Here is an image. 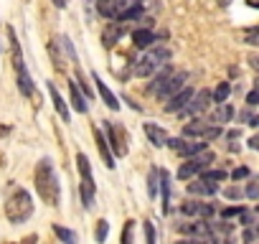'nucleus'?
I'll use <instances>...</instances> for the list:
<instances>
[{
  "instance_id": "obj_16",
  "label": "nucleus",
  "mask_w": 259,
  "mask_h": 244,
  "mask_svg": "<svg viewBox=\"0 0 259 244\" xmlns=\"http://www.w3.org/2000/svg\"><path fill=\"white\" fill-rule=\"evenodd\" d=\"M94 140H97V148H99V153H102L104 166H107V168H114V158H112V153H109V148H107V138H104V133L97 130V128H94Z\"/></svg>"
},
{
  "instance_id": "obj_5",
  "label": "nucleus",
  "mask_w": 259,
  "mask_h": 244,
  "mask_svg": "<svg viewBox=\"0 0 259 244\" xmlns=\"http://www.w3.org/2000/svg\"><path fill=\"white\" fill-rule=\"evenodd\" d=\"M208 163H213V153L203 148V150H198L196 155H188V160L178 168V178H181V181L193 178V176H198V173H201Z\"/></svg>"
},
{
  "instance_id": "obj_23",
  "label": "nucleus",
  "mask_w": 259,
  "mask_h": 244,
  "mask_svg": "<svg viewBox=\"0 0 259 244\" xmlns=\"http://www.w3.org/2000/svg\"><path fill=\"white\" fill-rule=\"evenodd\" d=\"M158 71V66L153 64V59L145 54L143 59H138V64H135V74L138 76H150V74H155Z\"/></svg>"
},
{
  "instance_id": "obj_24",
  "label": "nucleus",
  "mask_w": 259,
  "mask_h": 244,
  "mask_svg": "<svg viewBox=\"0 0 259 244\" xmlns=\"http://www.w3.org/2000/svg\"><path fill=\"white\" fill-rule=\"evenodd\" d=\"M206 125H208V122L198 117V119L188 122V125H186V130H183V135H186V138H201V133L206 130Z\"/></svg>"
},
{
  "instance_id": "obj_8",
  "label": "nucleus",
  "mask_w": 259,
  "mask_h": 244,
  "mask_svg": "<svg viewBox=\"0 0 259 244\" xmlns=\"http://www.w3.org/2000/svg\"><path fill=\"white\" fill-rule=\"evenodd\" d=\"M181 87H186V74H183V71H178V74H176V71H170V74H168V79L163 82V87H160L155 94H158V99H168V97H170V94H176Z\"/></svg>"
},
{
  "instance_id": "obj_10",
  "label": "nucleus",
  "mask_w": 259,
  "mask_h": 244,
  "mask_svg": "<svg viewBox=\"0 0 259 244\" xmlns=\"http://www.w3.org/2000/svg\"><path fill=\"white\" fill-rule=\"evenodd\" d=\"M208 104H211V92H208V89H201L198 94L193 92L191 102L186 104V112H188V114H203V112L208 109Z\"/></svg>"
},
{
  "instance_id": "obj_17",
  "label": "nucleus",
  "mask_w": 259,
  "mask_h": 244,
  "mask_svg": "<svg viewBox=\"0 0 259 244\" xmlns=\"http://www.w3.org/2000/svg\"><path fill=\"white\" fill-rule=\"evenodd\" d=\"M188 191H191L193 196H213V193L219 191V186H216V183H208V181H203V178H196V181L188 186Z\"/></svg>"
},
{
  "instance_id": "obj_19",
  "label": "nucleus",
  "mask_w": 259,
  "mask_h": 244,
  "mask_svg": "<svg viewBox=\"0 0 259 244\" xmlns=\"http://www.w3.org/2000/svg\"><path fill=\"white\" fill-rule=\"evenodd\" d=\"M158 38H155V33L150 31V28H138L135 33H133V44L138 46V49H148V46H153Z\"/></svg>"
},
{
  "instance_id": "obj_36",
  "label": "nucleus",
  "mask_w": 259,
  "mask_h": 244,
  "mask_svg": "<svg viewBox=\"0 0 259 244\" xmlns=\"http://www.w3.org/2000/svg\"><path fill=\"white\" fill-rule=\"evenodd\" d=\"M246 196H249L251 201H256V196H259V188H256V181H251V183L246 186Z\"/></svg>"
},
{
  "instance_id": "obj_22",
  "label": "nucleus",
  "mask_w": 259,
  "mask_h": 244,
  "mask_svg": "<svg viewBox=\"0 0 259 244\" xmlns=\"http://www.w3.org/2000/svg\"><path fill=\"white\" fill-rule=\"evenodd\" d=\"M143 16V6L140 3H133V6H127L114 21H119V23H127V21H138Z\"/></svg>"
},
{
  "instance_id": "obj_30",
  "label": "nucleus",
  "mask_w": 259,
  "mask_h": 244,
  "mask_svg": "<svg viewBox=\"0 0 259 244\" xmlns=\"http://www.w3.org/2000/svg\"><path fill=\"white\" fill-rule=\"evenodd\" d=\"M231 117H234V109H231L226 102H221V109L216 112V119H213V122H229Z\"/></svg>"
},
{
  "instance_id": "obj_34",
  "label": "nucleus",
  "mask_w": 259,
  "mask_h": 244,
  "mask_svg": "<svg viewBox=\"0 0 259 244\" xmlns=\"http://www.w3.org/2000/svg\"><path fill=\"white\" fill-rule=\"evenodd\" d=\"M241 209H244V206H229V209H224V211H221V216H224V219L239 216V214H241Z\"/></svg>"
},
{
  "instance_id": "obj_6",
  "label": "nucleus",
  "mask_w": 259,
  "mask_h": 244,
  "mask_svg": "<svg viewBox=\"0 0 259 244\" xmlns=\"http://www.w3.org/2000/svg\"><path fill=\"white\" fill-rule=\"evenodd\" d=\"M165 145L173 150V153H178V155H196L198 150H203L206 148V140H186V138H168L165 140Z\"/></svg>"
},
{
  "instance_id": "obj_9",
  "label": "nucleus",
  "mask_w": 259,
  "mask_h": 244,
  "mask_svg": "<svg viewBox=\"0 0 259 244\" xmlns=\"http://www.w3.org/2000/svg\"><path fill=\"white\" fill-rule=\"evenodd\" d=\"M191 97H193V89H191V87H181L176 94H170V97H168L165 109H168V112H173V114H176V112H183V109H186V104L191 102Z\"/></svg>"
},
{
  "instance_id": "obj_12",
  "label": "nucleus",
  "mask_w": 259,
  "mask_h": 244,
  "mask_svg": "<svg viewBox=\"0 0 259 244\" xmlns=\"http://www.w3.org/2000/svg\"><path fill=\"white\" fill-rule=\"evenodd\" d=\"M49 94H51V102H54V109L59 112V117H61L64 122H69V119H71L69 107H66V102L61 99V94H59V89H56V84H54V82H49Z\"/></svg>"
},
{
  "instance_id": "obj_7",
  "label": "nucleus",
  "mask_w": 259,
  "mask_h": 244,
  "mask_svg": "<svg viewBox=\"0 0 259 244\" xmlns=\"http://www.w3.org/2000/svg\"><path fill=\"white\" fill-rule=\"evenodd\" d=\"M133 3H140V0H97V11L104 18H117L127 6H133Z\"/></svg>"
},
{
  "instance_id": "obj_40",
  "label": "nucleus",
  "mask_w": 259,
  "mask_h": 244,
  "mask_svg": "<svg viewBox=\"0 0 259 244\" xmlns=\"http://www.w3.org/2000/svg\"><path fill=\"white\" fill-rule=\"evenodd\" d=\"M226 196H229V198H241L244 193H241V188L234 186V188H226Z\"/></svg>"
},
{
  "instance_id": "obj_13",
  "label": "nucleus",
  "mask_w": 259,
  "mask_h": 244,
  "mask_svg": "<svg viewBox=\"0 0 259 244\" xmlns=\"http://www.w3.org/2000/svg\"><path fill=\"white\" fill-rule=\"evenodd\" d=\"M183 214H191V216H201V219H208L213 214V206L211 204H198V201H186L181 206Z\"/></svg>"
},
{
  "instance_id": "obj_33",
  "label": "nucleus",
  "mask_w": 259,
  "mask_h": 244,
  "mask_svg": "<svg viewBox=\"0 0 259 244\" xmlns=\"http://www.w3.org/2000/svg\"><path fill=\"white\" fill-rule=\"evenodd\" d=\"M107 231H109V224L102 219L99 226H97V231H94V239H97V241H104V239H107Z\"/></svg>"
},
{
  "instance_id": "obj_42",
  "label": "nucleus",
  "mask_w": 259,
  "mask_h": 244,
  "mask_svg": "<svg viewBox=\"0 0 259 244\" xmlns=\"http://www.w3.org/2000/svg\"><path fill=\"white\" fill-rule=\"evenodd\" d=\"M51 3H54L56 8H66V6H69V0H51Z\"/></svg>"
},
{
  "instance_id": "obj_32",
  "label": "nucleus",
  "mask_w": 259,
  "mask_h": 244,
  "mask_svg": "<svg viewBox=\"0 0 259 244\" xmlns=\"http://www.w3.org/2000/svg\"><path fill=\"white\" fill-rule=\"evenodd\" d=\"M239 117H241V119H246V125H251V128H256V125H259V117H256L251 109H244V112H239Z\"/></svg>"
},
{
  "instance_id": "obj_3",
  "label": "nucleus",
  "mask_w": 259,
  "mask_h": 244,
  "mask_svg": "<svg viewBox=\"0 0 259 244\" xmlns=\"http://www.w3.org/2000/svg\"><path fill=\"white\" fill-rule=\"evenodd\" d=\"M11 33V51H13V69H16V82H18V89L23 97H31L33 94V79L26 69V61H23V49H21V41L16 36L13 28H8Z\"/></svg>"
},
{
  "instance_id": "obj_38",
  "label": "nucleus",
  "mask_w": 259,
  "mask_h": 244,
  "mask_svg": "<svg viewBox=\"0 0 259 244\" xmlns=\"http://www.w3.org/2000/svg\"><path fill=\"white\" fill-rule=\"evenodd\" d=\"M246 176H249V168H236V171H231V178H234V181L246 178Z\"/></svg>"
},
{
  "instance_id": "obj_43",
  "label": "nucleus",
  "mask_w": 259,
  "mask_h": 244,
  "mask_svg": "<svg viewBox=\"0 0 259 244\" xmlns=\"http://www.w3.org/2000/svg\"><path fill=\"white\" fill-rule=\"evenodd\" d=\"M249 6H251V8H256V0H249Z\"/></svg>"
},
{
  "instance_id": "obj_37",
  "label": "nucleus",
  "mask_w": 259,
  "mask_h": 244,
  "mask_svg": "<svg viewBox=\"0 0 259 244\" xmlns=\"http://www.w3.org/2000/svg\"><path fill=\"white\" fill-rule=\"evenodd\" d=\"M256 102H259V92L251 89V92L246 94V104H249V107H256Z\"/></svg>"
},
{
  "instance_id": "obj_21",
  "label": "nucleus",
  "mask_w": 259,
  "mask_h": 244,
  "mask_svg": "<svg viewBox=\"0 0 259 244\" xmlns=\"http://www.w3.org/2000/svg\"><path fill=\"white\" fill-rule=\"evenodd\" d=\"M69 92H71V107H74L79 114H84V112H87V99H84L81 89H79L74 82H69Z\"/></svg>"
},
{
  "instance_id": "obj_26",
  "label": "nucleus",
  "mask_w": 259,
  "mask_h": 244,
  "mask_svg": "<svg viewBox=\"0 0 259 244\" xmlns=\"http://www.w3.org/2000/svg\"><path fill=\"white\" fill-rule=\"evenodd\" d=\"M226 176H229L226 171H206V168L201 171V178L208 181V183H216V186H219L221 181H226Z\"/></svg>"
},
{
  "instance_id": "obj_28",
  "label": "nucleus",
  "mask_w": 259,
  "mask_h": 244,
  "mask_svg": "<svg viewBox=\"0 0 259 244\" xmlns=\"http://www.w3.org/2000/svg\"><path fill=\"white\" fill-rule=\"evenodd\" d=\"M224 135V130H221V125H219V122H216V125H206V130L201 133V140H216V138H221Z\"/></svg>"
},
{
  "instance_id": "obj_41",
  "label": "nucleus",
  "mask_w": 259,
  "mask_h": 244,
  "mask_svg": "<svg viewBox=\"0 0 259 244\" xmlns=\"http://www.w3.org/2000/svg\"><path fill=\"white\" fill-rule=\"evenodd\" d=\"M254 239H256V231H254V229L244 231V241H254Z\"/></svg>"
},
{
  "instance_id": "obj_29",
  "label": "nucleus",
  "mask_w": 259,
  "mask_h": 244,
  "mask_svg": "<svg viewBox=\"0 0 259 244\" xmlns=\"http://www.w3.org/2000/svg\"><path fill=\"white\" fill-rule=\"evenodd\" d=\"M170 71H173V69H170V66H165V69H163L160 74H155V82L150 84V92H153V94H155V92H158V89L163 87V82L168 79V74H170Z\"/></svg>"
},
{
  "instance_id": "obj_11",
  "label": "nucleus",
  "mask_w": 259,
  "mask_h": 244,
  "mask_svg": "<svg viewBox=\"0 0 259 244\" xmlns=\"http://www.w3.org/2000/svg\"><path fill=\"white\" fill-rule=\"evenodd\" d=\"M107 133H109V143H112V150L117 153V158L127 155V143H124L122 130H119V128H114L112 122H109V125H107Z\"/></svg>"
},
{
  "instance_id": "obj_1",
  "label": "nucleus",
  "mask_w": 259,
  "mask_h": 244,
  "mask_svg": "<svg viewBox=\"0 0 259 244\" xmlns=\"http://www.w3.org/2000/svg\"><path fill=\"white\" fill-rule=\"evenodd\" d=\"M33 183H36V193L41 196L44 204H49V206H59V201H61V186H59L56 168H54V163H51L49 158H44V160L36 163Z\"/></svg>"
},
{
  "instance_id": "obj_2",
  "label": "nucleus",
  "mask_w": 259,
  "mask_h": 244,
  "mask_svg": "<svg viewBox=\"0 0 259 244\" xmlns=\"http://www.w3.org/2000/svg\"><path fill=\"white\" fill-rule=\"evenodd\" d=\"M6 216L11 224H23L33 216V198L26 188H13L6 204Z\"/></svg>"
},
{
  "instance_id": "obj_39",
  "label": "nucleus",
  "mask_w": 259,
  "mask_h": 244,
  "mask_svg": "<svg viewBox=\"0 0 259 244\" xmlns=\"http://www.w3.org/2000/svg\"><path fill=\"white\" fill-rule=\"evenodd\" d=\"M133 226H135V221H127V229H124V234H122V241H124V244L133 239V236H130V234H133Z\"/></svg>"
},
{
  "instance_id": "obj_31",
  "label": "nucleus",
  "mask_w": 259,
  "mask_h": 244,
  "mask_svg": "<svg viewBox=\"0 0 259 244\" xmlns=\"http://www.w3.org/2000/svg\"><path fill=\"white\" fill-rule=\"evenodd\" d=\"M148 193L155 198V193H158V171L153 168L150 171V176H148Z\"/></svg>"
},
{
  "instance_id": "obj_18",
  "label": "nucleus",
  "mask_w": 259,
  "mask_h": 244,
  "mask_svg": "<svg viewBox=\"0 0 259 244\" xmlns=\"http://www.w3.org/2000/svg\"><path fill=\"white\" fill-rule=\"evenodd\" d=\"M145 135H148V140H150L153 145H158V148H163L165 140H168V133H165L163 128L153 125V122H148V125H145Z\"/></svg>"
},
{
  "instance_id": "obj_14",
  "label": "nucleus",
  "mask_w": 259,
  "mask_h": 244,
  "mask_svg": "<svg viewBox=\"0 0 259 244\" xmlns=\"http://www.w3.org/2000/svg\"><path fill=\"white\" fill-rule=\"evenodd\" d=\"M92 79L97 82V92H99L102 102H104V104H107L109 109H119V102H117V97H114V94L109 92V87H107V84H104V82H102V79H99L97 74H92Z\"/></svg>"
},
{
  "instance_id": "obj_27",
  "label": "nucleus",
  "mask_w": 259,
  "mask_h": 244,
  "mask_svg": "<svg viewBox=\"0 0 259 244\" xmlns=\"http://www.w3.org/2000/svg\"><path fill=\"white\" fill-rule=\"evenodd\" d=\"M229 92H231V87H229L226 82H221V84H219V87L211 92V99L221 104V102H226V99H229Z\"/></svg>"
},
{
  "instance_id": "obj_4",
  "label": "nucleus",
  "mask_w": 259,
  "mask_h": 244,
  "mask_svg": "<svg viewBox=\"0 0 259 244\" xmlns=\"http://www.w3.org/2000/svg\"><path fill=\"white\" fill-rule=\"evenodd\" d=\"M76 166H79V173H81V204H84V209H92L94 206V178H92L89 158L84 153H79Z\"/></svg>"
},
{
  "instance_id": "obj_20",
  "label": "nucleus",
  "mask_w": 259,
  "mask_h": 244,
  "mask_svg": "<svg viewBox=\"0 0 259 244\" xmlns=\"http://www.w3.org/2000/svg\"><path fill=\"white\" fill-rule=\"evenodd\" d=\"M158 178H160V193H163V211H170V176L165 171H158Z\"/></svg>"
},
{
  "instance_id": "obj_25",
  "label": "nucleus",
  "mask_w": 259,
  "mask_h": 244,
  "mask_svg": "<svg viewBox=\"0 0 259 244\" xmlns=\"http://www.w3.org/2000/svg\"><path fill=\"white\" fill-rule=\"evenodd\" d=\"M54 234L64 241V244H79V236H76V231H71V229H66V226H59V224H54Z\"/></svg>"
},
{
  "instance_id": "obj_35",
  "label": "nucleus",
  "mask_w": 259,
  "mask_h": 244,
  "mask_svg": "<svg viewBox=\"0 0 259 244\" xmlns=\"http://www.w3.org/2000/svg\"><path fill=\"white\" fill-rule=\"evenodd\" d=\"M145 241L148 244H155V229H153L150 221H145Z\"/></svg>"
},
{
  "instance_id": "obj_15",
  "label": "nucleus",
  "mask_w": 259,
  "mask_h": 244,
  "mask_svg": "<svg viewBox=\"0 0 259 244\" xmlns=\"http://www.w3.org/2000/svg\"><path fill=\"white\" fill-rule=\"evenodd\" d=\"M122 33H124V23H112V26H107L104 28V33H102V41H104V46L109 49V46H114L119 38H122Z\"/></svg>"
}]
</instances>
